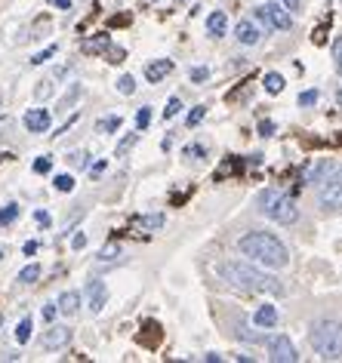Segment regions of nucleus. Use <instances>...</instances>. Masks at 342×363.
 <instances>
[{
	"label": "nucleus",
	"instance_id": "nucleus-1",
	"mask_svg": "<svg viewBox=\"0 0 342 363\" xmlns=\"http://www.w3.org/2000/svg\"><path fill=\"white\" fill-rule=\"evenodd\" d=\"M238 250L244 252L253 265L275 268V271L287 268V262H290V252H287V247L275 238V234H268V231H247L244 238L238 240Z\"/></svg>",
	"mask_w": 342,
	"mask_h": 363
},
{
	"label": "nucleus",
	"instance_id": "nucleus-2",
	"mask_svg": "<svg viewBox=\"0 0 342 363\" xmlns=\"http://www.w3.org/2000/svg\"><path fill=\"white\" fill-rule=\"evenodd\" d=\"M222 277L228 280L241 293H265V296H284L281 280L265 274V271L253 268V262H225L222 265Z\"/></svg>",
	"mask_w": 342,
	"mask_h": 363
},
{
	"label": "nucleus",
	"instance_id": "nucleus-3",
	"mask_svg": "<svg viewBox=\"0 0 342 363\" xmlns=\"http://www.w3.org/2000/svg\"><path fill=\"white\" fill-rule=\"evenodd\" d=\"M256 203H259V213H263L265 219L277 222V225H293L296 219H299V206H296V201L290 194L277 191V188H265V191H259Z\"/></svg>",
	"mask_w": 342,
	"mask_h": 363
},
{
	"label": "nucleus",
	"instance_id": "nucleus-4",
	"mask_svg": "<svg viewBox=\"0 0 342 363\" xmlns=\"http://www.w3.org/2000/svg\"><path fill=\"white\" fill-rule=\"evenodd\" d=\"M311 348L324 360L342 357V320H318L311 326Z\"/></svg>",
	"mask_w": 342,
	"mask_h": 363
},
{
	"label": "nucleus",
	"instance_id": "nucleus-5",
	"mask_svg": "<svg viewBox=\"0 0 342 363\" xmlns=\"http://www.w3.org/2000/svg\"><path fill=\"white\" fill-rule=\"evenodd\" d=\"M318 201L324 210H342V167L327 169V176L318 179Z\"/></svg>",
	"mask_w": 342,
	"mask_h": 363
},
{
	"label": "nucleus",
	"instance_id": "nucleus-6",
	"mask_svg": "<svg viewBox=\"0 0 342 363\" xmlns=\"http://www.w3.org/2000/svg\"><path fill=\"white\" fill-rule=\"evenodd\" d=\"M256 16L275 31H290L293 28V13H287L284 6H277V4H263L256 10Z\"/></svg>",
	"mask_w": 342,
	"mask_h": 363
},
{
	"label": "nucleus",
	"instance_id": "nucleus-7",
	"mask_svg": "<svg viewBox=\"0 0 342 363\" xmlns=\"http://www.w3.org/2000/svg\"><path fill=\"white\" fill-rule=\"evenodd\" d=\"M268 348H272V360L275 363H296L299 360V351H296V345L287 339V335H275V339H268Z\"/></svg>",
	"mask_w": 342,
	"mask_h": 363
},
{
	"label": "nucleus",
	"instance_id": "nucleus-8",
	"mask_svg": "<svg viewBox=\"0 0 342 363\" xmlns=\"http://www.w3.org/2000/svg\"><path fill=\"white\" fill-rule=\"evenodd\" d=\"M22 123H25V130H28V133H38V135H40V133H47V130H50L53 117H50L47 108H31V111H25Z\"/></svg>",
	"mask_w": 342,
	"mask_h": 363
},
{
	"label": "nucleus",
	"instance_id": "nucleus-9",
	"mask_svg": "<svg viewBox=\"0 0 342 363\" xmlns=\"http://www.w3.org/2000/svg\"><path fill=\"white\" fill-rule=\"evenodd\" d=\"M40 345H43L47 351H59V348H65V345H71V330H68V326H50V330L43 333Z\"/></svg>",
	"mask_w": 342,
	"mask_h": 363
},
{
	"label": "nucleus",
	"instance_id": "nucleus-10",
	"mask_svg": "<svg viewBox=\"0 0 342 363\" xmlns=\"http://www.w3.org/2000/svg\"><path fill=\"white\" fill-rule=\"evenodd\" d=\"M108 302V286L102 284V280H89L87 284V305H89V311L99 314L105 308Z\"/></svg>",
	"mask_w": 342,
	"mask_h": 363
},
{
	"label": "nucleus",
	"instance_id": "nucleus-11",
	"mask_svg": "<svg viewBox=\"0 0 342 363\" xmlns=\"http://www.w3.org/2000/svg\"><path fill=\"white\" fill-rule=\"evenodd\" d=\"M235 38L244 43V47H256L259 40H263V34H259V28L250 19H244V22H238V28H235Z\"/></svg>",
	"mask_w": 342,
	"mask_h": 363
},
{
	"label": "nucleus",
	"instance_id": "nucleus-12",
	"mask_svg": "<svg viewBox=\"0 0 342 363\" xmlns=\"http://www.w3.org/2000/svg\"><path fill=\"white\" fill-rule=\"evenodd\" d=\"M170 71H173V62H170V59H158V62H151V65L145 68V80H148V84H160Z\"/></svg>",
	"mask_w": 342,
	"mask_h": 363
},
{
	"label": "nucleus",
	"instance_id": "nucleus-13",
	"mask_svg": "<svg viewBox=\"0 0 342 363\" xmlns=\"http://www.w3.org/2000/svg\"><path fill=\"white\" fill-rule=\"evenodd\" d=\"M253 323L259 330H272V326H277V305H263L253 314Z\"/></svg>",
	"mask_w": 342,
	"mask_h": 363
},
{
	"label": "nucleus",
	"instance_id": "nucleus-14",
	"mask_svg": "<svg viewBox=\"0 0 342 363\" xmlns=\"http://www.w3.org/2000/svg\"><path fill=\"white\" fill-rule=\"evenodd\" d=\"M206 31H210V38H222L225 31H228V16H225L222 10H216L206 16Z\"/></svg>",
	"mask_w": 342,
	"mask_h": 363
},
{
	"label": "nucleus",
	"instance_id": "nucleus-15",
	"mask_svg": "<svg viewBox=\"0 0 342 363\" xmlns=\"http://www.w3.org/2000/svg\"><path fill=\"white\" fill-rule=\"evenodd\" d=\"M56 308L62 314H77L80 311V293H75V289H65V293L59 296V302H56Z\"/></svg>",
	"mask_w": 342,
	"mask_h": 363
},
{
	"label": "nucleus",
	"instance_id": "nucleus-16",
	"mask_svg": "<svg viewBox=\"0 0 342 363\" xmlns=\"http://www.w3.org/2000/svg\"><path fill=\"white\" fill-rule=\"evenodd\" d=\"M164 213H151V216H136L133 219V225H139V228H145V231H160L164 228Z\"/></svg>",
	"mask_w": 342,
	"mask_h": 363
},
{
	"label": "nucleus",
	"instance_id": "nucleus-17",
	"mask_svg": "<svg viewBox=\"0 0 342 363\" xmlns=\"http://www.w3.org/2000/svg\"><path fill=\"white\" fill-rule=\"evenodd\" d=\"M121 117L118 114H111V117H102V121L96 123V133H102V135H108V133H118L121 130Z\"/></svg>",
	"mask_w": 342,
	"mask_h": 363
},
{
	"label": "nucleus",
	"instance_id": "nucleus-18",
	"mask_svg": "<svg viewBox=\"0 0 342 363\" xmlns=\"http://www.w3.org/2000/svg\"><path fill=\"white\" fill-rule=\"evenodd\" d=\"M284 86H287V80L281 74H275V71H268V74H265V89H268V93H281Z\"/></svg>",
	"mask_w": 342,
	"mask_h": 363
},
{
	"label": "nucleus",
	"instance_id": "nucleus-19",
	"mask_svg": "<svg viewBox=\"0 0 342 363\" xmlns=\"http://www.w3.org/2000/svg\"><path fill=\"white\" fill-rule=\"evenodd\" d=\"M31 317H25V320L19 323V326H16V342H19V345H25V342H28L31 339Z\"/></svg>",
	"mask_w": 342,
	"mask_h": 363
},
{
	"label": "nucleus",
	"instance_id": "nucleus-20",
	"mask_svg": "<svg viewBox=\"0 0 342 363\" xmlns=\"http://www.w3.org/2000/svg\"><path fill=\"white\" fill-rule=\"evenodd\" d=\"M16 219H19V206H16V203H6L4 210H0V225H13Z\"/></svg>",
	"mask_w": 342,
	"mask_h": 363
},
{
	"label": "nucleus",
	"instance_id": "nucleus-21",
	"mask_svg": "<svg viewBox=\"0 0 342 363\" xmlns=\"http://www.w3.org/2000/svg\"><path fill=\"white\" fill-rule=\"evenodd\" d=\"M139 142V133H130V135H123V139H121V145H118V151H114V157H123V154H127L130 148H133V145H136Z\"/></svg>",
	"mask_w": 342,
	"mask_h": 363
},
{
	"label": "nucleus",
	"instance_id": "nucleus-22",
	"mask_svg": "<svg viewBox=\"0 0 342 363\" xmlns=\"http://www.w3.org/2000/svg\"><path fill=\"white\" fill-rule=\"evenodd\" d=\"M38 277H40V265H28L19 271V284H34Z\"/></svg>",
	"mask_w": 342,
	"mask_h": 363
},
{
	"label": "nucleus",
	"instance_id": "nucleus-23",
	"mask_svg": "<svg viewBox=\"0 0 342 363\" xmlns=\"http://www.w3.org/2000/svg\"><path fill=\"white\" fill-rule=\"evenodd\" d=\"M118 89H121L123 96H133V93H136V77H133V74H123V77L118 80Z\"/></svg>",
	"mask_w": 342,
	"mask_h": 363
},
{
	"label": "nucleus",
	"instance_id": "nucleus-24",
	"mask_svg": "<svg viewBox=\"0 0 342 363\" xmlns=\"http://www.w3.org/2000/svg\"><path fill=\"white\" fill-rule=\"evenodd\" d=\"M318 99H321L318 89H305V93H299V105L302 108H311V105H318Z\"/></svg>",
	"mask_w": 342,
	"mask_h": 363
},
{
	"label": "nucleus",
	"instance_id": "nucleus-25",
	"mask_svg": "<svg viewBox=\"0 0 342 363\" xmlns=\"http://www.w3.org/2000/svg\"><path fill=\"white\" fill-rule=\"evenodd\" d=\"M121 256V247L118 243H108V247H102V252H99V262H111Z\"/></svg>",
	"mask_w": 342,
	"mask_h": 363
},
{
	"label": "nucleus",
	"instance_id": "nucleus-26",
	"mask_svg": "<svg viewBox=\"0 0 342 363\" xmlns=\"http://www.w3.org/2000/svg\"><path fill=\"white\" fill-rule=\"evenodd\" d=\"M53 185H56V191H75V179L71 176H56Z\"/></svg>",
	"mask_w": 342,
	"mask_h": 363
},
{
	"label": "nucleus",
	"instance_id": "nucleus-27",
	"mask_svg": "<svg viewBox=\"0 0 342 363\" xmlns=\"http://www.w3.org/2000/svg\"><path fill=\"white\" fill-rule=\"evenodd\" d=\"M148 123H151V108L145 105V108H139V114H136V130L142 133V130H145Z\"/></svg>",
	"mask_w": 342,
	"mask_h": 363
},
{
	"label": "nucleus",
	"instance_id": "nucleus-28",
	"mask_svg": "<svg viewBox=\"0 0 342 363\" xmlns=\"http://www.w3.org/2000/svg\"><path fill=\"white\" fill-rule=\"evenodd\" d=\"M108 43H111V40H108V34H102V38H99V40H87V43H84V50H87V52L108 50Z\"/></svg>",
	"mask_w": 342,
	"mask_h": 363
},
{
	"label": "nucleus",
	"instance_id": "nucleus-29",
	"mask_svg": "<svg viewBox=\"0 0 342 363\" xmlns=\"http://www.w3.org/2000/svg\"><path fill=\"white\" fill-rule=\"evenodd\" d=\"M56 52H59V47H56V43H53V47H47L43 52H38V56L31 59V65H43V62H47V59H53V56H56Z\"/></svg>",
	"mask_w": 342,
	"mask_h": 363
},
{
	"label": "nucleus",
	"instance_id": "nucleus-30",
	"mask_svg": "<svg viewBox=\"0 0 342 363\" xmlns=\"http://www.w3.org/2000/svg\"><path fill=\"white\" fill-rule=\"evenodd\" d=\"M206 77H210V68H206V65H197V68H192V84H204Z\"/></svg>",
	"mask_w": 342,
	"mask_h": 363
},
{
	"label": "nucleus",
	"instance_id": "nucleus-31",
	"mask_svg": "<svg viewBox=\"0 0 342 363\" xmlns=\"http://www.w3.org/2000/svg\"><path fill=\"white\" fill-rule=\"evenodd\" d=\"M179 111H182V102H179V99L173 96V99H170V102H167V108H164V117L170 121V117H176Z\"/></svg>",
	"mask_w": 342,
	"mask_h": 363
},
{
	"label": "nucleus",
	"instance_id": "nucleus-32",
	"mask_svg": "<svg viewBox=\"0 0 342 363\" xmlns=\"http://www.w3.org/2000/svg\"><path fill=\"white\" fill-rule=\"evenodd\" d=\"M50 169H53V157H47V154L34 160V172H40V176H43V172H50Z\"/></svg>",
	"mask_w": 342,
	"mask_h": 363
},
{
	"label": "nucleus",
	"instance_id": "nucleus-33",
	"mask_svg": "<svg viewBox=\"0 0 342 363\" xmlns=\"http://www.w3.org/2000/svg\"><path fill=\"white\" fill-rule=\"evenodd\" d=\"M204 114H206V108H204V105H197V108H194V111H192V114H188V126H197V123H201V121H204Z\"/></svg>",
	"mask_w": 342,
	"mask_h": 363
},
{
	"label": "nucleus",
	"instance_id": "nucleus-34",
	"mask_svg": "<svg viewBox=\"0 0 342 363\" xmlns=\"http://www.w3.org/2000/svg\"><path fill=\"white\" fill-rule=\"evenodd\" d=\"M185 157H206V148H204V145H188Z\"/></svg>",
	"mask_w": 342,
	"mask_h": 363
},
{
	"label": "nucleus",
	"instance_id": "nucleus-35",
	"mask_svg": "<svg viewBox=\"0 0 342 363\" xmlns=\"http://www.w3.org/2000/svg\"><path fill=\"white\" fill-rule=\"evenodd\" d=\"M80 96V84H75V86H71V93L65 96V99H62V102H59V108H68L71 102H75V99Z\"/></svg>",
	"mask_w": 342,
	"mask_h": 363
},
{
	"label": "nucleus",
	"instance_id": "nucleus-36",
	"mask_svg": "<svg viewBox=\"0 0 342 363\" xmlns=\"http://www.w3.org/2000/svg\"><path fill=\"white\" fill-rule=\"evenodd\" d=\"M259 135H265V139H268V135H275V123L263 121V123H259Z\"/></svg>",
	"mask_w": 342,
	"mask_h": 363
},
{
	"label": "nucleus",
	"instance_id": "nucleus-37",
	"mask_svg": "<svg viewBox=\"0 0 342 363\" xmlns=\"http://www.w3.org/2000/svg\"><path fill=\"white\" fill-rule=\"evenodd\" d=\"M284 10L287 13H299L302 10V0H284Z\"/></svg>",
	"mask_w": 342,
	"mask_h": 363
},
{
	"label": "nucleus",
	"instance_id": "nucleus-38",
	"mask_svg": "<svg viewBox=\"0 0 342 363\" xmlns=\"http://www.w3.org/2000/svg\"><path fill=\"white\" fill-rule=\"evenodd\" d=\"M34 219H38V225H43V228H50V213H43V210H38V213H34Z\"/></svg>",
	"mask_w": 342,
	"mask_h": 363
},
{
	"label": "nucleus",
	"instance_id": "nucleus-39",
	"mask_svg": "<svg viewBox=\"0 0 342 363\" xmlns=\"http://www.w3.org/2000/svg\"><path fill=\"white\" fill-rule=\"evenodd\" d=\"M71 163H75V167H87L89 160H87V154H84V151H77V154H71Z\"/></svg>",
	"mask_w": 342,
	"mask_h": 363
},
{
	"label": "nucleus",
	"instance_id": "nucleus-40",
	"mask_svg": "<svg viewBox=\"0 0 342 363\" xmlns=\"http://www.w3.org/2000/svg\"><path fill=\"white\" fill-rule=\"evenodd\" d=\"M333 56H336V65L342 68V38H336V43H333Z\"/></svg>",
	"mask_w": 342,
	"mask_h": 363
},
{
	"label": "nucleus",
	"instance_id": "nucleus-41",
	"mask_svg": "<svg viewBox=\"0 0 342 363\" xmlns=\"http://www.w3.org/2000/svg\"><path fill=\"white\" fill-rule=\"evenodd\" d=\"M71 247H75V250H84V247H87V234H75V240H71Z\"/></svg>",
	"mask_w": 342,
	"mask_h": 363
},
{
	"label": "nucleus",
	"instance_id": "nucleus-42",
	"mask_svg": "<svg viewBox=\"0 0 342 363\" xmlns=\"http://www.w3.org/2000/svg\"><path fill=\"white\" fill-rule=\"evenodd\" d=\"M56 314H59V308H56V305H47V308H43V320H53Z\"/></svg>",
	"mask_w": 342,
	"mask_h": 363
},
{
	"label": "nucleus",
	"instance_id": "nucleus-43",
	"mask_svg": "<svg viewBox=\"0 0 342 363\" xmlns=\"http://www.w3.org/2000/svg\"><path fill=\"white\" fill-rule=\"evenodd\" d=\"M53 6H59V10H71V4H75V0H50Z\"/></svg>",
	"mask_w": 342,
	"mask_h": 363
},
{
	"label": "nucleus",
	"instance_id": "nucleus-44",
	"mask_svg": "<svg viewBox=\"0 0 342 363\" xmlns=\"http://www.w3.org/2000/svg\"><path fill=\"white\" fill-rule=\"evenodd\" d=\"M34 252H38V240H28L25 243V256H34Z\"/></svg>",
	"mask_w": 342,
	"mask_h": 363
},
{
	"label": "nucleus",
	"instance_id": "nucleus-45",
	"mask_svg": "<svg viewBox=\"0 0 342 363\" xmlns=\"http://www.w3.org/2000/svg\"><path fill=\"white\" fill-rule=\"evenodd\" d=\"M50 80H43V86H38V99H43V96H50Z\"/></svg>",
	"mask_w": 342,
	"mask_h": 363
},
{
	"label": "nucleus",
	"instance_id": "nucleus-46",
	"mask_svg": "<svg viewBox=\"0 0 342 363\" xmlns=\"http://www.w3.org/2000/svg\"><path fill=\"white\" fill-rule=\"evenodd\" d=\"M89 172H93V176H99V172H105V160H99V163H96V167L89 169Z\"/></svg>",
	"mask_w": 342,
	"mask_h": 363
},
{
	"label": "nucleus",
	"instance_id": "nucleus-47",
	"mask_svg": "<svg viewBox=\"0 0 342 363\" xmlns=\"http://www.w3.org/2000/svg\"><path fill=\"white\" fill-rule=\"evenodd\" d=\"M4 157H6V154H0V160H4Z\"/></svg>",
	"mask_w": 342,
	"mask_h": 363
},
{
	"label": "nucleus",
	"instance_id": "nucleus-48",
	"mask_svg": "<svg viewBox=\"0 0 342 363\" xmlns=\"http://www.w3.org/2000/svg\"><path fill=\"white\" fill-rule=\"evenodd\" d=\"M0 259H4V250H0Z\"/></svg>",
	"mask_w": 342,
	"mask_h": 363
}]
</instances>
